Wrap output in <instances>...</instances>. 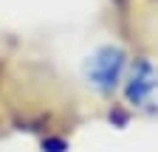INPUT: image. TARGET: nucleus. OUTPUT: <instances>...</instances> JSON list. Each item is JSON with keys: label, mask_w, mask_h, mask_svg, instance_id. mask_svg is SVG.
Here are the masks:
<instances>
[{"label": "nucleus", "mask_w": 158, "mask_h": 152, "mask_svg": "<svg viewBox=\"0 0 158 152\" xmlns=\"http://www.w3.org/2000/svg\"><path fill=\"white\" fill-rule=\"evenodd\" d=\"M127 68H130V56H127L124 45L107 40V42H96L93 48H88L82 54L76 76L93 96L107 99L122 90Z\"/></svg>", "instance_id": "obj_1"}, {"label": "nucleus", "mask_w": 158, "mask_h": 152, "mask_svg": "<svg viewBox=\"0 0 158 152\" xmlns=\"http://www.w3.org/2000/svg\"><path fill=\"white\" fill-rule=\"evenodd\" d=\"M118 93L130 110L155 118L158 116V59H152V56L130 59V68L124 73Z\"/></svg>", "instance_id": "obj_2"}]
</instances>
